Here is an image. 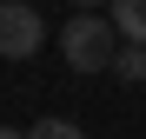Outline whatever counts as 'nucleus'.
Returning <instances> with one entry per match:
<instances>
[{
	"label": "nucleus",
	"mask_w": 146,
	"mask_h": 139,
	"mask_svg": "<svg viewBox=\"0 0 146 139\" xmlns=\"http://www.w3.org/2000/svg\"><path fill=\"white\" fill-rule=\"evenodd\" d=\"M46 40V20L33 0H0V60H33Z\"/></svg>",
	"instance_id": "obj_2"
},
{
	"label": "nucleus",
	"mask_w": 146,
	"mask_h": 139,
	"mask_svg": "<svg viewBox=\"0 0 146 139\" xmlns=\"http://www.w3.org/2000/svg\"><path fill=\"white\" fill-rule=\"evenodd\" d=\"M0 139H27V132H20V126H0Z\"/></svg>",
	"instance_id": "obj_7"
},
{
	"label": "nucleus",
	"mask_w": 146,
	"mask_h": 139,
	"mask_svg": "<svg viewBox=\"0 0 146 139\" xmlns=\"http://www.w3.org/2000/svg\"><path fill=\"white\" fill-rule=\"evenodd\" d=\"M113 0H73V13H106Z\"/></svg>",
	"instance_id": "obj_6"
},
{
	"label": "nucleus",
	"mask_w": 146,
	"mask_h": 139,
	"mask_svg": "<svg viewBox=\"0 0 146 139\" xmlns=\"http://www.w3.org/2000/svg\"><path fill=\"white\" fill-rule=\"evenodd\" d=\"M106 20L119 27V40H126V46H146V0H113Z\"/></svg>",
	"instance_id": "obj_3"
},
{
	"label": "nucleus",
	"mask_w": 146,
	"mask_h": 139,
	"mask_svg": "<svg viewBox=\"0 0 146 139\" xmlns=\"http://www.w3.org/2000/svg\"><path fill=\"white\" fill-rule=\"evenodd\" d=\"M113 73L139 86V80H146V46H119V53H113Z\"/></svg>",
	"instance_id": "obj_4"
},
{
	"label": "nucleus",
	"mask_w": 146,
	"mask_h": 139,
	"mask_svg": "<svg viewBox=\"0 0 146 139\" xmlns=\"http://www.w3.org/2000/svg\"><path fill=\"white\" fill-rule=\"evenodd\" d=\"M119 46H126V40H119V27H113L106 13H73L66 27H60V53H66L73 73H106Z\"/></svg>",
	"instance_id": "obj_1"
},
{
	"label": "nucleus",
	"mask_w": 146,
	"mask_h": 139,
	"mask_svg": "<svg viewBox=\"0 0 146 139\" xmlns=\"http://www.w3.org/2000/svg\"><path fill=\"white\" fill-rule=\"evenodd\" d=\"M27 139H86V132L73 126V119H40V126H33Z\"/></svg>",
	"instance_id": "obj_5"
}]
</instances>
